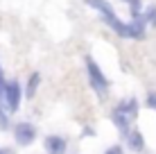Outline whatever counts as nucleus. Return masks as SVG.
Segmentation results:
<instances>
[{
	"instance_id": "1",
	"label": "nucleus",
	"mask_w": 156,
	"mask_h": 154,
	"mask_svg": "<svg viewBox=\"0 0 156 154\" xmlns=\"http://www.w3.org/2000/svg\"><path fill=\"white\" fill-rule=\"evenodd\" d=\"M86 5L93 7V9H98V12L104 16L106 25H109L113 32H118L120 36H125V39H143V20H145L143 16L140 18H133V23L127 25V23H122V20L115 16L113 7H111L106 0H86Z\"/></svg>"
},
{
	"instance_id": "2",
	"label": "nucleus",
	"mask_w": 156,
	"mask_h": 154,
	"mask_svg": "<svg viewBox=\"0 0 156 154\" xmlns=\"http://www.w3.org/2000/svg\"><path fill=\"white\" fill-rule=\"evenodd\" d=\"M138 116V100L136 98H127L122 100V102H118V107L113 109V113H111V120H113V125L118 127V131H120L122 136H129V131H131V125L133 120H136Z\"/></svg>"
},
{
	"instance_id": "3",
	"label": "nucleus",
	"mask_w": 156,
	"mask_h": 154,
	"mask_svg": "<svg viewBox=\"0 0 156 154\" xmlns=\"http://www.w3.org/2000/svg\"><path fill=\"white\" fill-rule=\"evenodd\" d=\"M86 73H88L90 88H93V91L98 93L100 98H104V95L109 93V82H106L104 73L100 70V66L93 61V57H86Z\"/></svg>"
},
{
	"instance_id": "4",
	"label": "nucleus",
	"mask_w": 156,
	"mask_h": 154,
	"mask_svg": "<svg viewBox=\"0 0 156 154\" xmlns=\"http://www.w3.org/2000/svg\"><path fill=\"white\" fill-rule=\"evenodd\" d=\"M14 138H16L18 145L27 147L30 143H34V138H36V127L32 123H18L14 127Z\"/></svg>"
},
{
	"instance_id": "5",
	"label": "nucleus",
	"mask_w": 156,
	"mask_h": 154,
	"mask_svg": "<svg viewBox=\"0 0 156 154\" xmlns=\"http://www.w3.org/2000/svg\"><path fill=\"white\" fill-rule=\"evenodd\" d=\"M20 84L16 82H9L7 84V91H5V104H7V111L9 113H16L18 111V104H20Z\"/></svg>"
},
{
	"instance_id": "6",
	"label": "nucleus",
	"mask_w": 156,
	"mask_h": 154,
	"mask_svg": "<svg viewBox=\"0 0 156 154\" xmlns=\"http://www.w3.org/2000/svg\"><path fill=\"white\" fill-rule=\"evenodd\" d=\"M43 147H45L48 154H63V152L68 150V143H66V138H63V136L52 134V136H45Z\"/></svg>"
},
{
	"instance_id": "7",
	"label": "nucleus",
	"mask_w": 156,
	"mask_h": 154,
	"mask_svg": "<svg viewBox=\"0 0 156 154\" xmlns=\"http://www.w3.org/2000/svg\"><path fill=\"white\" fill-rule=\"evenodd\" d=\"M127 143H129V147H131L133 152H143V150H145V138H143V134H140L138 129H131V131H129Z\"/></svg>"
},
{
	"instance_id": "8",
	"label": "nucleus",
	"mask_w": 156,
	"mask_h": 154,
	"mask_svg": "<svg viewBox=\"0 0 156 154\" xmlns=\"http://www.w3.org/2000/svg\"><path fill=\"white\" fill-rule=\"evenodd\" d=\"M39 84H41V75H39V73H32L30 79H27L25 95H27V98H34V95H36V88H39Z\"/></svg>"
},
{
	"instance_id": "9",
	"label": "nucleus",
	"mask_w": 156,
	"mask_h": 154,
	"mask_svg": "<svg viewBox=\"0 0 156 154\" xmlns=\"http://www.w3.org/2000/svg\"><path fill=\"white\" fill-rule=\"evenodd\" d=\"M7 113H9V111H5V109H2V104H0V129H7V125H9Z\"/></svg>"
},
{
	"instance_id": "10",
	"label": "nucleus",
	"mask_w": 156,
	"mask_h": 154,
	"mask_svg": "<svg viewBox=\"0 0 156 154\" xmlns=\"http://www.w3.org/2000/svg\"><path fill=\"white\" fill-rule=\"evenodd\" d=\"M5 91H7V82H5V73H2V66H0V102L5 100Z\"/></svg>"
},
{
	"instance_id": "11",
	"label": "nucleus",
	"mask_w": 156,
	"mask_h": 154,
	"mask_svg": "<svg viewBox=\"0 0 156 154\" xmlns=\"http://www.w3.org/2000/svg\"><path fill=\"white\" fill-rule=\"evenodd\" d=\"M145 20H149V23L156 25V7H149V9H147V16H145Z\"/></svg>"
},
{
	"instance_id": "12",
	"label": "nucleus",
	"mask_w": 156,
	"mask_h": 154,
	"mask_svg": "<svg viewBox=\"0 0 156 154\" xmlns=\"http://www.w3.org/2000/svg\"><path fill=\"white\" fill-rule=\"evenodd\" d=\"M147 107L156 111V93H154V91H152V93H147Z\"/></svg>"
},
{
	"instance_id": "13",
	"label": "nucleus",
	"mask_w": 156,
	"mask_h": 154,
	"mask_svg": "<svg viewBox=\"0 0 156 154\" xmlns=\"http://www.w3.org/2000/svg\"><path fill=\"white\" fill-rule=\"evenodd\" d=\"M104 154H125V150H122L120 145H111V147H109V150H106Z\"/></svg>"
},
{
	"instance_id": "14",
	"label": "nucleus",
	"mask_w": 156,
	"mask_h": 154,
	"mask_svg": "<svg viewBox=\"0 0 156 154\" xmlns=\"http://www.w3.org/2000/svg\"><path fill=\"white\" fill-rule=\"evenodd\" d=\"M0 154H14L12 150H2V147H0Z\"/></svg>"
}]
</instances>
